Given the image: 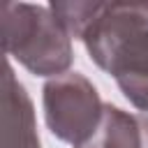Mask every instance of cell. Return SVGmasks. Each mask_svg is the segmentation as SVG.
Masks as SVG:
<instances>
[{
    "label": "cell",
    "mask_w": 148,
    "mask_h": 148,
    "mask_svg": "<svg viewBox=\"0 0 148 148\" xmlns=\"http://www.w3.org/2000/svg\"><path fill=\"white\" fill-rule=\"evenodd\" d=\"M2 46L28 72L37 76L67 74L74 53L72 35L56 18L51 7L28 2H5L0 7Z\"/></svg>",
    "instance_id": "1"
},
{
    "label": "cell",
    "mask_w": 148,
    "mask_h": 148,
    "mask_svg": "<svg viewBox=\"0 0 148 148\" xmlns=\"http://www.w3.org/2000/svg\"><path fill=\"white\" fill-rule=\"evenodd\" d=\"M44 118L51 134L74 148H86L104 113L97 88L79 72L53 76L42 90Z\"/></svg>",
    "instance_id": "2"
},
{
    "label": "cell",
    "mask_w": 148,
    "mask_h": 148,
    "mask_svg": "<svg viewBox=\"0 0 148 148\" xmlns=\"http://www.w3.org/2000/svg\"><path fill=\"white\" fill-rule=\"evenodd\" d=\"M2 148H39L32 102L9 62L2 79Z\"/></svg>",
    "instance_id": "3"
},
{
    "label": "cell",
    "mask_w": 148,
    "mask_h": 148,
    "mask_svg": "<svg viewBox=\"0 0 148 148\" xmlns=\"http://www.w3.org/2000/svg\"><path fill=\"white\" fill-rule=\"evenodd\" d=\"M123 95L143 113H148V28L139 30L116 56L109 67Z\"/></svg>",
    "instance_id": "4"
},
{
    "label": "cell",
    "mask_w": 148,
    "mask_h": 148,
    "mask_svg": "<svg viewBox=\"0 0 148 148\" xmlns=\"http://www.w3.org/2000/svg\"><path fill=\"white\" fill-rule=\"evenodd\" d=\"M86 148H148V116L104 104L102 123Z\"/></svg>",
    "instance_id": "5"
}]
</instances>
